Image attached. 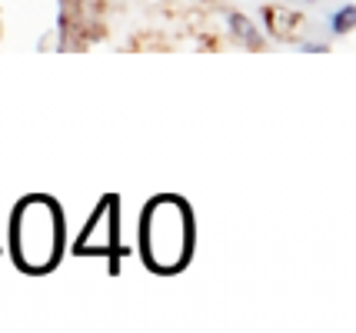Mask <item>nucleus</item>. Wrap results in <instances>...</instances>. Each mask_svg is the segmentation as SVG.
Listing matches in <instances>:
<instances>
[{
  "instance_id": "nucleus-1",
  "label": "nucleus",
  "mask_w": 356,
  "mask_h": 333,
  "mask_svg": "<svg viewBox=\"0 0 356 333\" xmlns=\"http://www.w3.org/2000/svg\"><path fill=\"white\" fill-rule=\"evenodd\" d=\"M193 254V210L184 197H154L140 213V257L143 263L160 273L173 277L184 270Z\"/></svg>"
},
{
  "instance_id": "nucleus-2",
  "label": "nucleus",
  "mask_w": 356,
  "mask_h": 333,
  "mask_svg": "<svg viewBox=\"0 0 356 333\" xmlns=\"http://www.w3.org/2000/svg\"><path fill=\"white\" fill-rule=\"evenodd\" d=\"M33 210L37 217H31V204L20 200L14 206V217H10V250H14V260H27V250H31L33 240L44 243L50 263H57L60 257V240H63V213L60 206L54 204L50 197H33ZM24 267V263H20Z\"/></svg>"
},
{
  "instance_id": "nucleus-3",
  "label": "nucleus",
  "mask_w": 356,
  "mask_h": 333,
  "mask_svg": "<svg viewBox=\"0 0 356 333\" xmlns=\"http://www.w3.org/2000/svg\"><path fill=\"white\" fill-rule=\"evenodd\" d=\"M264 24L273 37H290V33H296V27L307 24V20H303L300 10H290V7H264Z\"/></svg>"
},
{
  "instance_id": "nucleus-4",
  "label": "nucleus",
  "mask_w": 356,
  "mask_h": 333,
  "mask_svg": "<svg viewBox=\"0 0 356 333\" xmlns=\"http://www.w3.org/2000/svg\"><path fill=\"white\" fill-rule=\"evenodd\" d=\"M227 31H230L240 44L260 47V31H257V24H253L243 10H230V14H227Z\"/></svg>"
},
{
  "instance_id": "nucleus-5",
  "label": "nucleus",
  "mask_w": 356,
  "mask_h": 333,
  "mask_svg": "<svg viewBox=\"0 0 356 333\" xmlns=\"http://www.w3.org/2000/svg\"><path fill=\"white\" fill-rule=\"evenodd\" d=\"M330 33L333 37H346V33H353V27H356V3L353 0H346L343 7H337L333 14H330Z\"/></svg>"
},
{
  "instance_id": "nucleus-6",
  "label": "nucleus",
  "mask_w": 356,
  "mask_h": 333,
  "mask_svg": "<svg viewBox=\"0 0 356 333\" xmlns=\"http://www.w3.org/2000/svg\"><path fill=\"white\" fill-rule=\"evenodd\" d=\"M296 50H300V54H326V50H330V44H316V40H300V44H296Z\"/></svg>"
},
{
  "instance_id": "nucleus-7",
  "label": "nucleus",
  "mask_w": 356,
  "mask_h": 333,
  "mask_svg": "<svg viewBox=\"0 0 356 333\" xmlns=\"http://www.w3.org/2000/svg\"><path fill=\"white\" fill-rule=\"evenodd\" d=\"M303 3H320V0H303Z\"/></svg>"
}]
</instances>
